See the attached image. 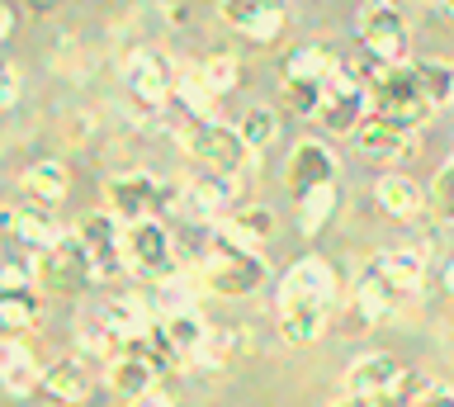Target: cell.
I'll use <instances>...</instances> for the list:
<instances>
[{"instance_id": "9a60e30c", "label": "cell", "mask_w": 454, "mask_h": 407, "mask_svg": "<svg viewBox=\"0 0 454 407\" xmlns=\"http://www.w3.org/2000/svg\"><path fill=\"white\" fill-rule=\"evenodd\" d=\"M218 15H223V24H232L241 38H251V43H275L284 20H289V10L265 5V0H247V5H223Z\"/></svg>"}, {"instance_id": "603a6c76", "label": "cell", "mask_w": 454, "mask_h": 407, "mask_svg": "<svg viewBox=\"0 0 454 407\" xmlns=\"http://www.w3.org/2000/svg\"><path fill=\"white\" fill-rule=\"evenodd\" d=\"M374 200L383 214H393V218H411V214H421V204H426V194L421 185L411 176H379V185H374Z\"/></svg>"}, {"instance_id": "d6986e66", "label": "cell", "mask_w": 454, "mask_h": 407, "mask_svg": "<svg viewBox=\"0 0 454 407\" xmlns=\"http://www.w3.org/2000/svg\"><path fill=\"white\" fill-rule=\"evenodd\" d=\"M67 190H71V171L62 161H38V166H28V171L20 176V194H24V200H38L48 208L62 204Z\"/></svg>"}, {"instance_id": "f1b7e54d", "label": "cell", "mask_w": 454, "mask_h": 407, "mask_svg": "<svg viewBox=\"0 0 454 407\" xmlns=\"http://www.w3.org/2000/svg\"><path fill=\"white\" fill-rule=\"evenodd\" d=\"M76 336L85 341V350H90V356H105L109 364L123 356V336L109 327L105 322V308H95V313H81V322H76Z\"/></svg>"}, {"instance_id": "ba28073f", "label": "cell", "mask_w": 454, "mask_h": 407, "mask_svg": "<svg viewBox=\"0 0 454 407\" xmlns=\"http://www.w3.org/2000/svg\"><path fill=\"white\" fill-rule=\"evenodd\" d=\"M76 242L85 247V256H90V270L95 279H114L119 270H128V256H123V223L109 214H85L76 223Z\"/></svg>"}, {"instance_id": "8fae6325", "label": "cell", "mask_w": 454, "mask_h": 407, "mask_svg": "<svg viewBox=\"0 0 454 407\" xmlns=\"http://www.w3.org/2000/svg\"><path fill=\"white\" fill-rule=\"evenodd\" d=\"M407 379V370L397 364L393 356H383V350H369V356L350 360L346 370V398H360V403H379L388 398V393Z\"/></svg>"}, {"instance_id": "83f0119b", "label": "cell", "mask_w": 454, "mask_h": 407, "mask_svg": "<svg viewBox=\"0 0 454 407\" xmlns=\"http://www.w3.org/2000/svg\"><path fill=\"white\" fill-rule=\"evenodd\" d=\"M43 388L52 393L57 403H81L90 393V370L81 360H57L48 374H43Z\"/></svg>"}, {"instance_id": "74e56055", "label": "cell", "mask_w": 454, "mask_h": 407, "mask_svg": "<svg viewBox=\"0 0 454 407\" xmlns=\"http://www.w3.org/2000/svg\"><path fill=\"white\" fill-rule=\"evenodd\" d=\"M417 407H454V388L450 384H426Z\"/></svg>"}, {"instance_id": "cb8c5ba5", "label": "cell", "mask_w": 454, "mask_h": 407, "mask_svg": "<svg viewBox=\"0 0 454 407\" xmlns=\"http://www.w3.org/2000/svg\"><path fill=\"white\" fill-rule=\"evenodd\" d=\"M176 95H180V105H184L190 119H213L218 114V95H213L204 67H176Z\"/></svg>"}, {"instance_id": "8d00e7d4", "label": "cell", "mask_w": 454, "mask_h": 407, "mask_svg": "<svg viewBox=\"0 0 454 407\" xmlns=\"http://www.w3.org/2000/svg\"><path fill=\"white\" fill-rule=\"evenodd\" d=\"M431 208L445 223H454V161H445L435 171V185H431Z\"/></svg>"}, {"instance_id": "f35d334b", "label": "cell", "mask_w": 454, "mask_h": 407, "mask_svg": "<svg viewBox=\"0 0 454 407\" xmlns=\"http://www.w3.org/2000/svg\"><path fill=\"white\" fill-rule=\"evenodd\" d=\"M14 100H20V67H5L0 72V105L14 109Z\"/></svg>"}, {"instance_id": "4fadbf2b", "label": "cell", "mask_w": 454, "mask_h": 407, "mask_svg": "<svg viewBox=\"0 0 454 407\" xmlns=\"http://www.w3.org/2000/svg\"><path fill=\"white\" fill-rule=\"evenodd\" d=\"M38 279L48 289H57V294H76L81 285H90L95 279V270H90V256H85V247L76 242V237H67L57 251H48V256H38Z\"/></svg>"}, {"instance_id": "1f68e13d", "label": "cell", "mask_w": 454, "mask_h": 407, "mask_svg": "<svg viewBox=\"0 0 454 407\" xmlns=\"http://www.w3.org/2000/svg\"><path fill=\"white\" fill-rule=\"evenodd\" d=\"M336 204H340V190H336V185L312 190L308 200H298V232H303V237H317L326 223H332Z\"/></svg>"}, {"instance_id": "d590c367", "label": "cell", "mask_w": 454, "mask_h": 407, "mask_svg": "<svg viewBox=\"0 0 454 407\" xmlns=\"http://www.w3.org/2000/svg\"><path fill=\"white\" fill-rule=\"evenodd\" d=\"M284 95H289V105H294L303 119H317V114H322V100H326L317 81H284Z\"/></svg>"}, {"instance_id": "f546056e", "label": "cell", "mask_w": 454, "mask_h": 407, "mask_svg": "<svg viewBox=\"0 0 454 407\" xmlns=\"http://www.w3.org/2000/svg\"><path fill=\"white\" fill-rule=\"evenodd\" d=\"M355 308H360L364 322H379V317L393 313V285L374 270V265H369L360 275V285H355Z\"/></svg>"}, {"instance_id": "4316f807", "label": "cell", "mask_w": 454, "mask_h": 407, "mask_svg": "<svg viewBox=\"0 0 454 407\" xmlns=\"http://www.w3.org/2000/svg\"><path fill=\"white\" fill-rule=\"evenodd\" d=\"M326 317H332V313H322V308L279 303V332H284V341H289V346H308V341H317L322 327H326Z\"/></svg>"}, {"instance_id": "3957f363", "label": "cell", "mask_w": 454, "mask_h": 407, "mask_svg": "<svg viewBox=\"0 0 454 407\" xmlns=\"http://www.w3.org/2000/svg\"><path fill=\"white\" fill-rule=\"evenodd\" d=\"M204 285L213 294H223V299H241V294H255V289L265 285V265H261L255 251L232 247L227 237L213 232L208 261H204Z\"/></svg>"}, {"instance_id": "ac0fdd59", "label": "cell", "mask_w": 454, "mask_h": 407, "mask_svg": "<svg viewBox=\"0 0 454 407\" xmlns=\"http://www.w3.org/2000/svg\"><path fill=\"white\" fill-rule=\"evenodd\" d=\"M374 270L393 285V294H417L426 285V256L417 247H397V251H383V256L369 261Z\"/></svg>"}, {"instance_id": "44dd1931", "label": "cell", "mask_w": 454, "mask_h": 407, "mask_svg": "<svg viewBox=\"0 0 454 407\" xmlns=\"http://www.w3.org/2000/svg\"><path fill=\"white\" fill-rule=\"evenodd\" d=\"M213 232H223L232 247H247V251H255V247H261L270 232H275V214H270L265 204H251V208H237V214L227 218L223 228H213Z\"/></svg>"}, {"instance_id": "ffe728a7", "label": "cell", "mask_w": 454, "mask_h": 407, "mask_svg": "<svg viewBox=\"0 0 454 407\" xmlns=\"http://www.w3.org/2000/svg\"><path fill=\"white\" fill-rule=\"evenodd\" d=\"M340 72V58L332 48L322 43H303L289 52V62H284V81H317V86H326Z\"/></svg>"}, {"instance_id": "484cf974", "label": "cell", "mask_w": 454, "mask_h": 407, "mask_svg": "<svg viewBox=\"0 0 454 407\" xmlns=\"http://www.w3.org/2000/svg\"><path fill=\"white\" fill-rule=\"evenodd\" d=\"M43 374L48 370H38V360L28 356L20 341L5 346V356H0V379H5V388L14 393V398H28V393L43 384Z\"/></svg>"}, {"instance_id": "60d3db41", "label": "cell", "mask_w": 454, "mask_h": 407, "mask_svg": "<svg viewBox=\"0 0 454 407\" xmlns=\"http://www.w3.org/2000/svg\"><path fill=\"white\" fill-rule=\"evenodd\" d=\"M440 285H445V294H454V256L445 261V270H440Z\"/></svg>"}, {"instance_id": "5bb4252c", "label": "cell", "mask_w": 454, "mask_h": 407, "mask_svg": "<svg viewBox=\"0 0 454 407\" xmlns=\"http://www.w3.org/2000/svg\"><path fill=\"white\" fill-rule=\"evenodd\" d=\"M355 143H360V152L369 161H403V157L417 152V129H411V123H393V119L369 114L360 123V133H355Z\"/></svg>"}, {"instance_id": "8992f818", "label": "cell", "mask_w": 454, "mask_h": 407, "mask_svg": "<svg viewBox=\"0 0 454 407\" xmlns=\"http://www.w3.org/2000/svg\"><path fill=\"white\" fill-rule=\"evenodd\" d=\"M109 214L123 223V228H133V223H152L156 214H161V204H166V190H161V180L147 176V171H123V176H114L109 185Z\"/></svg>"}, {"instance_id": "30bf717a", "label": "cell", "mask_w": 454, "mask_h": 407, "mask_svg": "<svg viewBox=\"0 0 454 407\" xmlns=\"http://www.w3.org/2000/svg\"><path fill=\"white\" fill-rule=\"evenodd\" d=\"M123 76H128V90H133L147 109H161L170 95H176V67H170L156 48H137L133 58L123 62Z\"/></svg>"}, {"instance_id": "7a4b0ae2", "label": "cell", "mask_w": 454, "mask_h": 407, "mask_svg": "<svg viewBox=\"0 0 454 407\" xmlns=\"http://www.w3.org/2000/svg\"><path fill=\"white\" fill-rule=\"evenodd\" d=\"M369 100H374V114L379 119H393V123H411L417 129L421 119H431V95L421 86V72L417 62L407 67H379V76L369 81Z\"/></svg>"}, {"instance_id": "836d02e7", "label": "cell", "mask_w": 454, "mask_h": 407, "mask_svg": "<svg viewBox=\"0 0 454 407\" xmlns=\"http://www.w3.org/2000/svg\"><path fill=\"white\" fill-rule=\"evenodd\" d=\"M237 133L247 137V147H251V152H265L270 143H275V133H279V119H275V109H265V105H251L247 114H241Z\"/></svg>"}, {"instance_id": "277c9868", "label": "cell", "mask_w": 454, "mask_h": 407, "mask_svg": "<svg viewBox=\"0 0 454 407\" xmlns=\"http://www.w3.org/2000/svg\"><path fill=\"white\" fill-rule=\"evenodd\" d=\"M355 29H360V43L379 67H407L411 29H407V15L397 5H388V0L364 5L360 15H355Z\"/></svg>"}, {"instance_id": "2e32d148", "label": "cell", "mask_w": 454, "mask_h": 407, "mask_svg": "<svg viewBox=\"0 0 454 407\" xmlns=\"http://www.w3.org/2000/svg\"><path fill=\"white\" fill-rule=\"evenodd\" d=\"M161 332H166V341L176 346L180 360H204V346L213 336V327L204 322V313H199L194 303L190 308H170L166 322H161Z\"/></svg>"}, {"instance_id": "52a82bcc", "label": "cell", "mask_w": 454, "mask_h": 407, "mask_svg": "<svg viewBox=\"0 0 454 407\" xmlns=\"http://www.w3.org/2000/svg\"><path fill=\"white\" fill-rule=\"evenodd\" d=\"M336 294H340V279H336V270L322 256L294 261L289 275L279 279V303H303V308H322V313H332Z\"/></svg>"}, {"instance_id": "e0dca14e", "label": "cell", "mask_w": 454, "mask_h": 407, "mask_svg": "<svg viewBox=\"0 0 454 407\" xmlns=\"http://www.w3.org/2000/svg\"><path fill=\"white\" fill-rule=\"evenodd\" d=\"M237 200V180L232 176H218V171H208V166H199V171L184 180V204L194 208V214H223V208H232Z\"/></svg>"}, {"instance_id": "9c48e42d", "label": "cell", "mask_w": 454, "mask_h": 407, "mask_svg": "<svg viewBox=\"0 0 454 407\" xmlns=\"http://www.w3.org/2000/svg\"><path fill=\"white\" fill-rule=\"evenodd\" d=\"M0 223L20 237V242L38 247V256H48V251H57L67 242V228L52 218L48 204L38 200H24V194H14V200H5V208H0Z\"/></svg>"}, {"instance_id": "d4e9b609", "label": "cell", "mask_w": 454, "mask_h": 407, "mask_svg": "<svg viewBox=\"0 0 454 407\" xmlns=\"http://www.w3.org/2000/svg\"><path fill=\"white\" fill-rule=\"evenodd\" d=\"M156 379H161V374H156L142 356H119L109 364V388L119 393V398H128V403H137L142 393H152Z\"/></svg>"}, {"instance_id": "7c38bea8", "label": "cell", "mask_w": 454, "mask_h": 407, "mask_svg": "<svg viewBox=\"0 0 454 407\" xmlns=\"http://www.w3.org/2000/svg\"><path fill=\"white\" fill-rule=\"evenodd\" d=\"M284 185H289L294 200H308L312 190L336 185V157L322 143H298L284 161Z\"/></svg>"}, {"instance_id": "7402d4cb", "label": "cell", "mask_w": 454, "mask_h": 407, "mask_svg": "<svg viewBox=\"0 0 454 407\" xmlns=\"http://www.w3.org/2000/svg\"><path fill=\"white\" fill-rule=\"evenodd\" d=\"M105 322L123 336V350L152 332V313H147V303H142L137 294H119V299H109L105 303Z\"/></svg>"}, {"instance_id": "5b68a950", "label": "cell", "mask_w": 454, "mask_h": 407, "mask_svg": "<svg viewBox=\"0 0 454 407\" xmlns=\"http://www.w3.org/2000/svg\"><path fill=\"white\" fill-rule=\"evenodd\" d=\"M123 256H128V270L152 275L156 285H166V279L180 275L176 270V242H170V232L161 228V218L123 228Z\"/></svg>"}, {"instance_id": "6da1fadb", "label": "cell", "mask_w": 454, "mask_h": 407, "mask_svg": "<svg viewBox=\"0 0 454 407\" xmlns=\"http://www.w3.org/2000/svg\"><path fill=\"white\" fill-rule=\"evenodd\" d=\"M180 137H184V152H190L199 166H208V171H218V176H232V180L247 171L251 157H255L247 147V137L237 129H227L223 119H190L184 114Z\"/></svg>"}, {"instance_id": "e575fe53", "label": "cell", "mask_w": 454, "mask_h": 407, "mask_svg": "<svg viewBox=\"0 0 454 407\" xmlns=\"http://www.w3.org/2000/svg\"><path fill=\"white\" fill-rule=\"evenodd\" d=\"M199 67H204V76H208V86H213V95H218V100H223L227 90H237L241 62L232 58V52H213V58H208V62H199Z\"/></svg>"}, {"instance_id": "d6a6232c", "label": "cell", "mask_w": 454, "mask_h": 407, "mask_svg": "<svg viewBox=\"0 0 454 407\" xmlns=\"http://www.w3.org/2000/svg\"><path fill=\"white\" fill-rule=\"evenodd\" d=\"M417 72H421V86H426V95H431V109H435V114H440L445 105H454V62L421 58Z\"/></svg>"}, {"instance_id": "4dcf8cb0", "label": "cell", "mask_w": 454, "mask_h": 407, "mask_svg": "<svg viewBox=\"0 0 454 407\" xmlns=\"http://www.w3.org/2000/svg\"><path fill=\"white\" fill-rule=\"evenodd\" d=\"M0 322H5L10 332L38 327V322H43V299H38V289H10V294H0Z\"/></svg>"}, {"instance_id": "b9f144b4", "label": "cell", "mask_w": 454, "mask_h": 407, "mask_svg": "<svg viewBox=\"0 0 454 407\" xmlns=\"http://www.w3.org/2000/svg\"><path fill=\"white\" fill-rule=\"evenodd\" d=\"M332 407H374V403H360V398H340V403H332Z\"/></svg>"}, {"instance_id": "ab89813d", "label": "cell", "mask_w": 454, "mask_h": 407, "mask_svg": "<svg viewBox=\"0 0 454 407\" xmlns=\"http://www.w3.org/2000/svg\"><path fill=\"white\" fill-rule=\"evenodd\" d=\"M128 407H170V398H166L161 388H152V393H142V398H137V403H128Z\"/></svg>"}]
</instances>
